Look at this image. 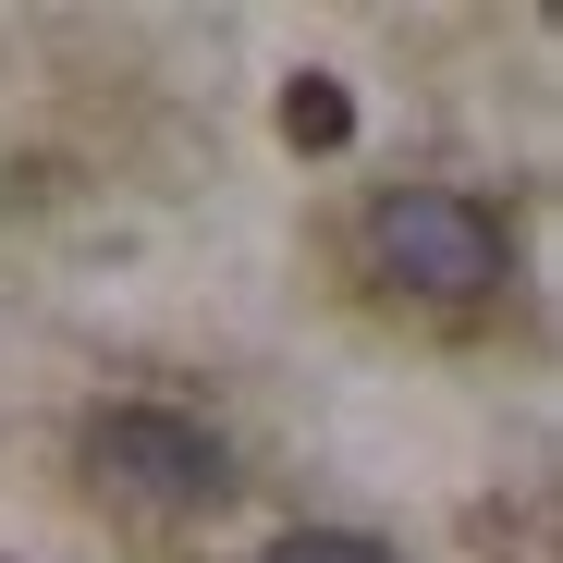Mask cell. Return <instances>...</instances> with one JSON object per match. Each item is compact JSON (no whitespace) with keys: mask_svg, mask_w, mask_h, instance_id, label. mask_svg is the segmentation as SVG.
<instances>
[{"mask_svg":"<svg viewBox=\"0 0 563 563\" xmlns=\"http://www.w3.org/2000/svg\"><path fill=\"white\" fill-rule=\"evenodd\" d=\"M86 478L111 503H147V515H197L233 490V453H221V429L172 417V405H99L86 417Z\"/></svg>","mask_w":563,"mask_h":563,"instance_id":"obj_2","label":"cell"},{"mask_svg":"<svg viewBox=\"0 0 563 563\" xmlns=\"http://www.w3.org/2000/svg\"><path fill=\"white\" fill-rule=\"evenodd\" d=\"M269 563H405V551H380L367 527H295V539H269Z\"/></svg>","mask_w":563,"mask_h":563,"instance_id":"obj_4","label":"cell"},{"mask_svg":"<svg viewBox=\"0 0 563 563\" xmlns=\"http://www.w3.org/2000/svg\"><path fill=\"white\" fill-rule=\"evenodd\" d=\"M367 269L417 307H490L515 282V233L465 184H393V197H367Z\"/></svg>","mask_w":563,"mask_h":563,"instance_id":"obj_1","label":"cell"},{"mask_svg":"<svg viewBox=\"0 0 563 563\" xmlns=\"http://www.w3.org/2000/svg\"><path fill=\"white\" fill-rule=\"evenodd\" d=\"M269 123H282V147L331 159V147L355 135V86H343V74H295V86H282V111H269Z\"/></svg>","mask_w":563,"mask_h":563,"instance_id":"obj_3","label":"cell"}]
</instances>
